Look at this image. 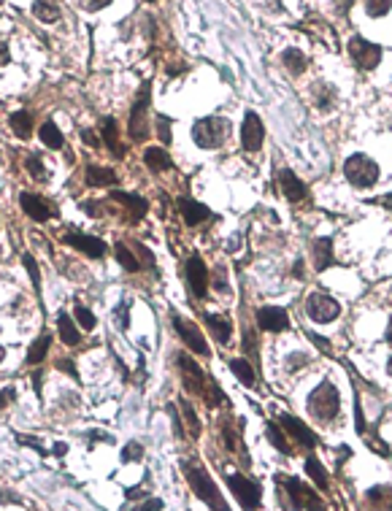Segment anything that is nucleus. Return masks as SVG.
I'll return each instance as SVG.
<instances>
[{
    "label": "nucleus",
    "mask_w": 392,
    "mask_h": 511,
    "mask_svg": "<svg viewBox=\"0 0 392 511\" xmlns=\"http://www.w3.org/2000/svg\"><path fill=\"white\" fill-rule=\"evenodd\" d=\"M365 506H371V509H392V487H387V484L371 487L365 493Z\"/></svg>",
    "instance_id": "nucleus-27"
},
{
    "label": "nucleus",
    "mask_w": 392,
    "mask_h": 511,
    "mask_svg": "<svg viewBox=\"0 0 392 511\" xmlns=\"http://www.w3.org/2000/svg\"><path fill=\"white\" fill-rule=\"evenodd\" d=\"M57 333H60V338H63V344H65V347H79V344H81L79 325H76L65 311H60V314H57Z\"/></svg>",
    "instance_id": "nucleus-23"
},
{
    "label": "nucleus",
    "mask_w": 392,
    "mask_h": 511,
    "mask_svg": "<svg viewBox=\"0 0 392 511\" xmlns=\"http://www.w3.org/2000/svg\"><path fill=\"white\" fill-rule=\"evenodd\" d=\"M168 127H171V119H168V117H157V136H160L162 143H171V133H168Z\"/></svg>",
    "instance_id": "nucleus-44"
},
{
    "label": "nucleus",
    "mask_w": 392,
    "mask_h": 511,
    "mask_svg": "<svg viewBox=\"0 0 392 511\" xmlns=\"http://www.w3.org/2000/svg\"><path fill=\"white\" fill-rule=\"evenodd\" d=\"M33 384H36V392L41 395V373H36V376H33Z\"/></svg>",
    "instance_id": "nucleus-55"
},
{
    "label": "nucleus",
    "mask_w": 392,
    "mask_h": 511,
    "mask_svg": "<svg viewBox=\"0 0 392 511\" xmlns=\"http://www.w3.org/2000/svg\"><path fill=\"white\" fill-rule=\"evenodd\" d=\"M387 373L392 376V357H390V363H387Z\"/></svg>",
    "instance_id": "nucleus-57"
},
{
    "label": "nucleus",
    "mask_w": 392,
    "mask_h": 511,
    "mask_svg": "<svg viewBox=\"0 0 392 511\" xmlns=\"http://www.w3.org/2000/svg\"><path fill=\"white\" fill-rule=\"evenodd\" d=\"M178 370H181V382H184V389L187 392H197L203 395L206 392V373L197 366L190 354H178Z\"/></svg>",
    "instance_id": "nucleus-11"
},
{
    "label": "nucleus",
    "mask_w": 392,
    "mask_h": 511,
    "mask_svg": "<svg viewBox=\"0 0 392 511\" xmlns=\"http://www.w3.org/2000/svg\"><path fill=\"white\" fill-rule=\"evenodd\" d=\"M25 165H27L30 176L36 179V181H49V171H46V165L41 162V157H38V155H27Z\"/></svg>",
    "instance_id": "nucleus-37"
},
{
    "label": "nucleus",
    "mask_w": 392,
    "mask_h": 511,
    "mask_svg": "<svg viewBox=\"0 0 392 511\" xmlns=\"http://www.w3.org/2000/svg\"><path fill=\"white\" fill-rule=\"evenodd\" d=\"M19 206H22V212L27 214L33 222H46V219H52L54 216V206L52 203H46L41 195L36 193H22L19 195Z\"/></svg>",
    "instance_id": "nucleus-16"
},
{
    "label": "nucleus",
    "mask_w": 392,
    "mask_h": 511,
    "mask_svg": "<svg viewBox=\"0 0 392 511\" xmlns=\"http://www.w3.org/2000/svg\"><path fill=\"white\" fill-rule=\"evenodd\" d=\"M146 3H155V0H146Z\"/></svg>",
    "instance_id": "nucleus-59"
},
{
    "label": "nucleus",
    "mask_w": 392,
    "mask_h": 511,
    "mask_svg": "<svg viewBox=\"0 0 392 511\" xmlns=\"http://www.w3.org/2000/svg\"><path fill=\"white\" fill-rule=\"evenodd\" d=\"M282 65H285L292 76H301V73L308 68V57H306L301 49H285V52H282Z\"/></svg>",
    "instance_id": "nucleus-29"
},
{
    "label": "nucleus",
    "mask_w": 392,
    "mask_h": 511,
    "mask_svg": "<svg viewBox=\"0 0 392 511\" xmlns=\"http://www.w3.org/2000/svg\"><path fill=\"white\" fill-rule=\"evenodd\" d=\"M187 284H190V292L195 298H203L206 290H209V271H206L203 257H197V254H192L187 260Z\"/></svg>",
    "instance_id": "nucleus-17"
},
{
    "label": "nucleus",
    "mask_w": 392,
    "mask_h": 511,
    "mask_svg": "<svg viewBox=\"0 0 392 511\" xmlns=\"http://www.w3.org/2000/svg\"><path fill=\"white\" fill-rule=\"evenodd\" d=\"M333 263H336V257H333V241L330 238H317L314 241V265H317V271H325V268H330Z\"/></svg>",
    "instance_id": "nucleus-26"
},
{
    "label": "nucleus",
    "mask_w": 392,
    "mask_h": 511,
    "mask_svg": "<svg viewBox=\"0 0 392 511\" xmlns=\"http://www.w3.org/2000/svg\"><path fill=\"white\" fill-rule=\"evenodd\" d=\"M141 511H149V509H162V500L160 498H152V500H143L141 506H138Z\"/></svg>",
    "instance_id": "nucleus-50"
},
{
    "label": "nucleus",
    "mask_w": 392,
    "mask_h": 511,
    "mask_svg": "<svg viewBox=\"0 0 392 511\" xmlns=\"http://www.w3.org/2000/svg\"><path fill=\"white\" fill-rule=\"evenodd\" d=\"M108 198L125 206V209H127V219H130V225H138V222H141V216H146V212H149V200H146L143 195L122 193V190H114V193L108 195Z\"/></svg>",
    "instance_id": "nucleus-14"
},
{
    "label": "nucleus",
    "mask_w": 392,
    "mask_h": 511,
    "mask_svg": "<svg viewBox=\"0 0 392 511\" xmlns=\"http://www.w3.org/2000/svg\"><path fill=\"white\" fill-rule=\"evenodd\" d=\"M387 341H392V317H390V325H387Z\"/></svg>",
    "instance_id": "nucleus-56"
},
{
    "label": "nucleus",
    "mask_w": 392,
    "mask_h": 511,
    "mask_svg": "<svg viewBox=\"0 0 392 511\" xmlns=\"http://www.w3.org/2000/svg\"><path fill=\"white\" fill-rule=\"evenodd\" d=\"M230 370H233V376L241 382V384H247V387H251L254 382H257V373H254V368H251L247 360H230Z\"/></svg>",
    "instance_id": "nucleus-33"
},
{
    "label": "nucleus",
    "mask_w": 392,
    "mask_h": 511,
    "mask_svg": "<svg viewBox=\"0 0 392 511\" xmlns=\"http://www.w3.org/2000/svg\"><path fill=\"white\" fill-rule=\"evenodd\" d=\"M63 241H65L68 247L79 249L81 254L92 257V260H98V257L106 254V241L98 238V235H87V233H79V230H68V233H63Z\"/></svg>",
    "instance_id": "nucleus-10"
},
{
    "label": "nucleus",
    "mask_w": 392,
    "mask_h": 511,
    "mask_svg": "<svg viewBox=\"0 0 392 511\" xmlns=\"http://www.w3.org/2000/svg\"><path fill=\"white\" fill-rule=\"evenodd\" d=\"M22 265L27 268V273H30V279H33V287H36V292H41V271H38L36 260H33V254H22Z\"/></svg>",
    "instance_id": "nucleus-41"
},
{
    "label": "nucleus",
    "mask_w": 392,
    "mask_h": 511,
    "mask_svg": "<svg viewBox=\"0 0 392 511\" xmlns=\"http://www.w3.org/2000/svg\"><path fill=\"white\" fill-rule=\"evenodd\" d=\"M181 468H184V476H187V484H190V490L195 493V498H200L209 509H228V503L222 500V493L216 490L214 479L206 474L197 463H181Z\"/></svg>",
    "instance_id": "nucleus-1"
},
{
    "label": "nucleus",
    "mask_w": 392,
    "mask_h": 511,
    "mask_svg": "<svg viewBox=\"0 0 392 511\" xmlns=\"http://www.w3.org/2000/svg\"><path fill=\"white\" fill-rule=\"evenodd\" d=\"M143 165L152 171V174H162V171H171L174 168V160L171 155L162 149V146H149L143 152Z\"/></svg>",
    "instance_id": "nucleus-21"
},
{
    "label": "nucleus",
    "mask_w": 392,
    "mask_h": 511,
    "mask_svg": "<svg viewBox=\"0 0 392 511\" xmlns=\"http://www.w3.org/2000/svg\"><path fill=\"white\" fill-rule=\"evenodd\" d=\"M127 314H130V303H122V306L117 309V319H119V328H122V330H127V325H130V317H127Z\"/></svg>",
    "instance_id": "nucleus-46"
},
{
    "label": "nucleus",
    "mask_w": 392,
    "mask_h": 511,
    "mask_svg": "<svg viewBox=\"0 0 392 511\" xmlns=\"http://www.w3.org/2000/svg\"><path fill=\"white\" fill-rule=\"evenodd\" d=\"M276 184H279V193L285 195L287 200H292V203H298V200H303L306 195H308V187H306L301 179L295 176L289 168H282V171H276Z\"/></svg>",
    "instance_id": "nucleus-18"
},
{
    "label": "nucleus",
    "mask_w": 392,
    "mask_h": 511,
    "mask_svg": "<svg viewBox=\"0 0 392 511\" xmlns=\"http://www.w3.org/2000/svg\"><path fill=\"white\" fill-rule=\"evenodd\" d=\"M11 63V49H8V44L0 38V65H8Z\"/></svg>",
    "instance_id": "nucleus-47"
},
{
    "label": "nucleus",
    "mask_w": 392,
    "mask_h": 511,
    "mask_svg": "<svg viewBox=\"0 0 392 511\" xmlns=\"http://www.w3.org/2000/svg\"><path fill=\"white\" fill-rule=\"evenodd\" d=\"M263 141H266V124L260 119V114L247 111L244 124H241V146H244V152L257 155L263 149Z\"/></svg>",
    "instance_id": "nucleus-9"
},
{
    "label": "nucleus",
    "mask_w": 392,
    "mask_h": 511,
    "mask_svg": "<svg viewBox=\"0 0 392 511\" xmlns=\"http://www.w3.org/2000/svg\"><path fill=\"white\" fill-rule=\"evenodd\" d=\"M311 341L320 347V349H325V352H330V341H325V338H320V335H314L311 333Z\"/></svg>",
    "instance_id": "nucleus-53"
},
{
    "label": "nucleus",
    "mask_w": 392,
    "mask_h": 511,
    "mask_svg": "<svg viewBox=\"0 0 392 511\" xmlns=\"http://www.w3.org/2000/svg\"><path fill=\"white\" fill-rule=\"evenodd\" d=\"M279 425H282V427H285L287 433H289L295 441H301L306 449H314V446H317V436H314V433H311L301 420H295V417H289V414H282Z\"/></svg>",
    "instance_id": "nucleus-19"
},
{
    "label": "nucleus",
    "mask_w": 392,
    "mask_h": 511,
    "mask_svg": "<svg viewBox=\"0 0 392 511\" xmlns=\"http://www.w3.org/2000/svg\"><path fill=\"white\" fill-rule=\"evenodd\" d=\"M306 311L314 322L327 325L341 314V303L336 298H330V295H325V292H311L308 300H306Z\"/></svg>",
    "instance_id": "nucleus-8"
},
{
    "label": "nucleus",
    "mask_w": 392,
    "mask_h": 511,
    "mask_svg": "<svg viewBox=\"0 0 392 511\" xmlns=\"http://www.w3.org/2000/svg\"><path fill=\"white\" fill-rule=\"evenodd\" d=\"M390 8H392V0H365L368 17H384Z\"/></svg>",
    "instance_id": "nucleus-40"
},
{
    "label": "nucleus",
    "mask_w": 392,
    "mask_h": 511,
    "mask_svg": "<svg viewBox=\"0 0 392 511\" xmlns=\"http://www.w3.org/2000/svg\"><path fill=\"white\" fill-rule=\"evenodd\" d=\"M81 141L89 143V146H100V141L92 136V130H81Z\"/></svg>",
    "instance_id": "nucleus-52"
},
{
    "label": "nucleus",
    "mask_w": 392,
    "mask_h": 511,
    "mask_svg": "<svg viewBox=\"0 0 392 511\" xmlns=\"http://www.w3.org/2000/svg\"><path fill=\"white\" fill-rule=\"evenodd\" d=\"M306 363H308V357H306V354H292V357L287 360V368L295 370V366H306Z\"/></svg>",
    "instance_id": "nucleus-48"
},
{
    "label": "nucleus",
    "mask_w": 392,
    "mask_h": 511,
    "mask_svg": "<svg viewBox=\"0 0 392 511\" xmlns=\"http://www.w3.org/2000/svg\"><path fill=\"white\" fill-rule=\"evenodd\" d=\"M225 481H228V487L233 490V495L238 498V503L244 509H260L263 506V487L254 479L241 474H228Z\"/></svg>",
    "instance_id": "nucleus-7"
},
{
    "label": "nucleus",
    "mask_w": 392,
    "mask_h": 511,
    "mask_svg": "<svg viewBox=\"0 0 392 511\" xmlns=\"http://www.w3.org/2000/svg\"><path fill=\"white\" fill-rule=\"evenodd\" d=\"M230 127V119H225V117H203L192 124V138L200 149H216L228 141Z\"/></svg>",
    "instance_id": "nucleus-4"
},
{
    "label": "nucleus",
    "mask_w": 392,
    "mask_h": 511,
    "mask_svg": "<svg viewBox=\"0 0 392 511\" xmlns=\"http://www.w3.org/2000/svg\"><path fill=\"white\" fill-rule=\"evenodd\" d=\"M276 484H279V490H285V498H289L285 503L289 509H322V500L317 498V493L311 487H306L298 476L279 474Z\"/></svg>",
    "instance_id": "nucleus-5"
},
{
    "label": "nucleus",
    "mask_w": 392,
    "mask_h": 511,
    "mask_svg": "<svg viewBox=\"0 0 392 511\" xmlns=\"http://www.w3.org/2000/svg\"><path fill=\"white\" fill-rule=\"evenodd\" d=\"M244 349H247L249 354H254V333H251V330L244 333Z\"/></svg>",
    "instance_id": "nucleus-51"
},
{
    "label": "nucleus",
    "mask_w": 392,
    "mask_h": 511,
    "mask_svg": "<svg viewBox=\"0 0 392 511\" xmlns=\"http://www.w3.org/2000/svg\"><path fill=\"white\" fill-rule=\"evenodd\" d=\"M178 209H181V219H184V225H190V228H197V225H203L211 212L203 206V203H195V200H190V198H181L178 200Z\"/></svg>",
    "instance_id": "nucleus-20"
},
{
    "label": "nucleus",
    "mask_w": 392,
    "mask_h": 511,
    "mask_svg": "<svg viewBox=\"0 0 392 511\" xmlns=\"http://www.w3.org/2000/svg\"><path fill=\"white\" fill-rule=\"evenodd\" d=\"M339 411H341L339 389L333 387L330 382H322L320 387L311 392V398H308V414H311V420H317L320 425H327L339 417Z\"/></svg>",
    "instance_id": "nucleus-3"
},
{
    "label": "nucleus",
    "mask_w": 392,
    "mask_h": 511,
    "mask_svg": "<svg viewBox=\"0 0 392 511\" xmlns=\"http://www.w3.org/2000/svg\"><path fill=\"white\" fill-rule=\"evenodd\" d=\"M181 414H184V420H187V425H190V433H192V436H197V433H200V420L195 417L192 406L187 403V401H181Z\"/></svg>",
    "instance_id": "nucleus-42"
},
{
    "label": "nucleus",
    "mask_w": 392,
    "mask_h": 511,
    "mask_svg": "<svg viewBox=\"0 0 392 511\" xmlns=\"http://www.w3.org/2000/svg\"><path fill=\"white\" fill-rule=\"evenodd\" d=\"M57 368L63 370V373H68V376H73V379H79V373H76L71 360H60V363H57Z\"/></svg>",
    "instance_id": "nucleus-49"
},
{
    "label": "nucleus",
    "mask_w": 392,
    "mask_h": 511,
    "mask_svg": "<svg viewBox=\"0 0 392 511\" xmlns=\"http://www.w3.org/2000/svg\"><path fill=\"white\" fill-rule=\"evenodd\" d=\"M149 108H152V82H143L136 103L130 106V117H127V136L133 143H143L149 138Z\"/></svg>",
    "instance_id": "nucleus-2"
},
{
    "label": "nucleus",
    "mask_w": 392,
    "mask_h": 511,
    "mask_svg": "<svg viewBox=\"0 0 392 511\" xmlns=\"http://www.w3.org/2000/svg\"><path fill=\"white\" fill-rule=\"evenodd\" d=\"M122 463H141L143 460V446L138 444V441H130V444H125L122 446Z\"/></svg>",
    "instance_id": "nucleus-39"
},
{
    "label": "nucleus",
    "mask_w": 392,
    "mask_h": 511,
    "mask_svg": "<svg viewBox=\"0 0 392 511\" xmlns=\"http://www.w3.org/2000/svg\"><path fill=\"white\" fill-rule=\"evenodd\" d=\"M14 401H17V389L6 387L3 392H0V411H3V408H6L8 403H14Z\"/></svg>",
    "instance_id": "nucleus-45"
},
{
    "label": "nucleus",
    "mask_w": 392,
    "mask_h": 511,
    "mask_svg": "<svg viewBox=\"0 0 392 511\" xmlns=\"http://www.w3.org/2000/svg\"><path fill=\"white\" fill-rule=\"evenodd\" d=\"M8 124H11L14 136L22 138V141H27V138L33 136V114H30V111H14V114L8 117Z\"/></svg>",
    "instance_id": "nucleus-25"
},
{
    "label": "nucleus",
    "mask_w": 392,
    "mask_h": 511,
    "mask_svg": "<svg viewBox=\"0 0 392 511\" xmlns=\"http://www.w3.org/2000/svg\"><path fill=\"white\" fill-rule=\"evenodd\" d=\"M49 347H52V333H41L30 344V349H27V366H38V363H44V357L49 354Z\"/></svg>",
    "instance_id": "nucleus-28"
},
{
    "label": "nucleus",
    "mask_w": 392,
    "mask_h": 511,
    "mask_svg": "<svg viewBox=\"0 0 392 511\" xmlns=\"http://www.w3.org/2000/svg\"><path fill=\"white\" fill-rule=\"evenodd\" d=\"M73 314H76V322H79V328L81 330H95V325H98V319L95 314L89 311L87 306H81V303H76V309H73Z\"/></svg>",
    "instance_id": "nucleus-38"
},
{
    "label": "nucleus",
    "mask_w": 392,
    "mask_h": 511,
    "mask_svg": "<svg viewBox=\"0 0 392 511\" xmlns=\"http://www.w3.org/2000/svg\"><path fill=\"white\" fill-rule=\"evenodd\" d=\"M171 322H174V328H176V333L181 335V341L192 349L195 354H209V344H206V338H203V333L197 330L192 322H187L184 317H178V314H171Z\"/></svg>",
    "instance_id": "nucleus-13"
},
{
    "label": "nucleus",
    "mask_w": 392,
    "mask_h": 511,
    "mask_svg": "<svg viewBox=\"0 0 392 511\" xmlns=\"http://www.w3.org/2000/svg\"><path fill=\"white\" fill-rule=\"evenodd\" d=\"M38 136H41V143L49 146V149H63V146H65V136L57 130V124H54L52 119H46V122L41 124Z\"/></svg>",
    "instance_id": "nucleus-31"
},
{
    "label": "nucleus",
    "mask_w": 392,
    "mask_h": 511,
    "mask_svg": "<svg viewBox=\"0 0 392 511\" xmlns=\"http://www.w3.org/2000/svg\"><path fill=\"white\" fill-rule=\"evenodd\" d=\"M306 471H308V476L314 479V484H317V487H327V474H325V468H322L320 460L314 458V455H308V458H306Z\"/></svg>",
    "instance_id": "nucleus-36"
},
{
    "label": "nucleus",
    "mask_w": 392,
    "mask_h": 511,
    "mask_svg": "<svg viewBox=\"0 0 392 511\" xmlns=\"http://www.w3.org/2000/svg\"><path fill=\"white\" fill-rule=\"evenodd\" d=\"M257 325L260 330H268V333H282L289 328V314L282 306H263L257 309Z\"/></svg>",
    "instance_id": "nucleus-15"
},
{
    "label": "nucleus",
    "mask_w": 392,
    "mask_h": 511,
    "mask_svg": "<svg viewBox=\"0 0 392 511\" xmlns=\"http://www.w3.org/2000/svg\"><path fill=\"white\" fill-rule=\"evenodd\" d=\"M266 436H268V441L282 452V455H292V449H289V444H287V436H285V430H282V425H276V422H270L266 427Z\"/></svg>",
    "instance_id": "nucleus-35"
},
{
    "label": "nucleus",
    "mask_w": 392,
    "mask_h": 511,
    "mask_svg": "<svg viewBox=\"0 0 392 511\" xmlns=\"http://www.w3.org/2000/svg\"><path fill=\"white\" fill-rule=\"evenodd\" d=\"M100 136H103V143H106L108 149H111V155L117 160L125 157V146L119 143V130H117V119H111L106 117L103 122H100Z\"/></svg>",
    "instance_id": "nucleus-22"
},
{
    "label": "nucleus",
    "mask_w": 392,
    "mask_h": 511,
    "mask_svg": "<svg viewBox=\"0 0 392 511\" xmlns=\"http://www.w3.org/2000/svg\"><path fill=\"white\" fill-rule=\"evenodd\" d=\"M33 17L41 19V22H46V25H52L60 19V6H57V0H36L33 3Z\"/></svg>",
    "instance_id": "nucleus-32"
},
{
    "label": "nucleus",
    "mask_w": 392,
    "mask_h": 511,
    "mask_svg": "<svg viewBox=\"0 0 392 511\" xmlns=\"http://www.w3.org/2000/svg\"><path fill=\"white\" fill-rule=\"evenodd\" d=\"M3 357H6V349H3V347H0V363H3Z\"/></svg>",
    "instance_id": "nucleus-58"
},
{
    "label": "nucleus",
    "mask_w": 392,
    "mask_h": 511,
    "mask_svg": "<svg viewBox=\"0 0 392 511\" xmlns=\"http://www.w3.org/2000/svg\"><path fill=\"white\" fill-rule=\"evenodd\" d=\"M84 179L89 187H117L119 184V176L111 168H98V165H87Z\"/></svg>",
    "instance_id": "nucleus-24"
},
{
    "label": "nucleus",
    "mask_w": 392,
    "mask_h": 511,
    "mask_svg": "<svg viewBox=\"0 0 392 511\" xmlns=\"http://www.w3.org/2000/svg\"><path fill=\"white\" fill-rule=\"evenodd\" d=\"M344 176L357 190H368L379 181V165L368 155H352L344 162Z\"/></svg>",
    "instance_id": "nucleus-6"
},
{
    "label": "nucleus",
    "mask_w": 392,
    "mask_h": 511,
    "mask_svg": "<svg viewBox=\"0 0 392 511\" xmlns=\"http://www.w3.org/2000/svg\"><path fill=\"white\" fill-rule=\"evenodd\" d=\"M54 455H57V458H63V455H68V444H63V441H60V444H54V449H52Z\"/></svg>",
    "instance_id": "nucleus-54"
},
{
    "label": "nucleus",
    "mask_w": 392,
    "mask_h": 511,
    "mask_svg": "<svg viewBox=\"0 0 392 511\" xmlns=\"http://www.w3.org/2000/svg\"><path fill=\"white\" fill-rule=\"evenodd\" d=\"M114 257H117V260H119V265H122L125 271H130V273H138V271H141L138 257H136V254L127 249V244H122V241L114 247Z\"/></svg>",
    "instance_id": "nucleus-34"
},
{
    "label": "nucleus",
    "mask_w": 392,
    "mask_h": 511,
    "mask_svg": "<svg viewBox=\"0 0 392 511\" xmlns=\"http://www.w3.org/2000/svg\"><path fill=\"white\" fill-rule=\"evenodd\" d=\"M114 0H81V8L89 11V14H95V11H103L106 6H111Z\"/></svg>",
    "instance_id": "nucleus-43"
},
{
    "label": "nucleus",
    "mask_w": 392,
    "mask_h": 511,
    "mask_svg": "<svg viewBox=\"0 0 392 511\" xmlns=\"http://www.w3.org/2000/svg\"><path fill=\"white\" fill-rule=\"evenodd\" d=\"M349 54H352V60H355L360 68H365V71H371L379 65V60H381V49L371 44V41H365V38L355 36L349 41Z\"/></svg>",
    "instance_id": "nucleus-12"
},
{
    "label": "nucleus",
    "mask_w": 392,
    "mask_h": 511,
    "mask_svg": "<svg viewBox=\"0 0 392 511\" xmlns=\"http://www.w3.org/2000/svg\"><path fill=\"white\" fill-rule=\"evenodd\" d=\"M206 325L219 344H228L233 338V325L225 317H216V314H206Z\"/></svg>",
    "instance_id": "nucleus-30"
}]
</instances>
